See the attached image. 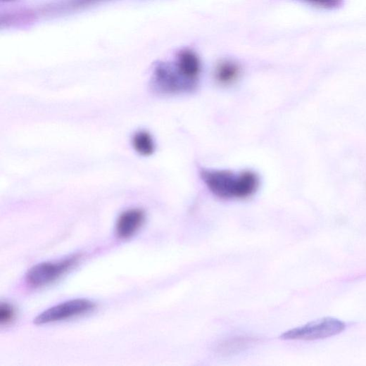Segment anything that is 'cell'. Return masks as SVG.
Wrapping results in <instances>:
<instances>
[{
  "label": "cell",
  "instance_id": "obj_1",
  "mask_svg": "<svg viewBox=\"0 0 366 366\" xmlns=\"http://www.w3.org/2000/svg\"><path fill=\"white\" fill-rule=\"evenodd\" d=\"M201 176L209 191L222 199H244L253 196L260 186L253 171L235 172L225 170L203 169Z\"/></svg>",
  "mask_w": 366,
  "mask_h": 366
},
{
  "label": "cell",
  "instance_id": "obj_2",
  "mask_svg": "<svg viewBox=\"0 0 366 366\" xmlns=\"http://www.w3.org/2000/svg\"><path fill=\"white\" fill-rule=\"evenodd\" d=\"M198 82L189 78L175 63L158 62L155 65L151 87L160 95H176L191 93Z\"/></svg>",
  "mask_w": 366,
  "mask_h": 366
},
{
  "label": "cell",
  "instance_id": "obj_3",
  "mask_svg": "<svg viewBox=\"0 0 366 366\" xmlns=\"http://www.w3.org/2000/svg\"><path fill=\"white\" fill-rule=\"evenodd\" d=\"M346 328V324L341 320L334 317H324L288 331L280 338L287 341L325 339L341 334Z\"/></svg>",
  "mask_w": 366,
  "mask_h": 366
},
{
  "label": "cell",
  "instance_id": "obj_4",
  "mask_svg": "<svg viewBox=\"0 0 366 366\" xmlns=\"http://www.w3.org/2000/svg\"><path fill=\"white\" fill-rule=\"evenodd\" d=\"M77 257L39 263L31 267L26 274L27 282L33 286L48 285L58 279L77 262Z\"/></svg>",
  "mask_w": 366,
  "mask_h": 366
},
{
  "label": "cell",
  "instance_id": "obj_5",
  "mask_svg": "<svg viewBox=\"0 0 366 366\" xmlns=\"http://www.w3.org/2000/svg\"><path fill=\"white\" fill-rule=\"evenodd\" d=\"M96 304L87 299L71 300L44 310L34 320L37 325L48 324L78 316L93 310Z\"/></svg>",
  "mask_w": 366,
  "mask_h": 366
},
{
  "label": "cell",
  "instance_id": "obj_6",
  "mask_svg": "<svg viewBox=\"0 0 366 366\" xmlns=\"http://www.w3.org/2000/svg\"><path fill=\"white\" fill-rule=\"evenodd\" d=\"M146 215L141 209H130L119 217L116 232L120 238L127 239L134 235L144 222Z\"/></svg>",
  "mask_w": 366,
  "mask_h": 366
},
{
  "label": "cell",
  "instance_id": "obj_7",
  "mask_svg": "<svg viewBox=\"0 0 366 366\" xmlns=\"http://www.w3.org/2000/svg\"><path fill=\"white\" fill-rule=\"evenodd\" d=\"M175 63L189 78L198 82L202 65L196 53L189 49L182 50L177 55Z\"/></svg>",
  "mask_w": 366,
  "mask_h": 366
},
{
  "label": "cell",
  "instance_id": "obj_8",
  "mask_svg": "<svg viewBox=\"0 0 366 366\" xmlns=\"http://www.w3.org/2000/svg\"><path fill=\"white\" fill-rule=\"evenodd\" d=\"M240 74L241 68L236 63L225 61L217 66L215 77L222 84H230L237 80Z\"/></svg>",
  "mask_w": 366,
  "mask_h": 366
},
{
  "label": "cell",
  "instance_id": "obj_9",
  "mask_svg": "<svg viewBox=\"0 0 366 366\" xmlns=\"http://www.w3.org/2000/svg\"><path fill=\"white\" fill-rule=\"evenodd\" d=\"M132 144L134 151L143 156H151L156 151L153 137L146 130L135 132L132 136Z\"/></svg>",
  "mask_w": 366,
  "mask_h": 366
},
{
  "label": "cell",
  "instance_id": "obj_10",
  "mask_svg": "<svg viewBox=\"0 0 366 366\" xmlns=\"http://www.w3.org/2000/svg\"><path fill=\"white\" fill-rule=\"evenodd\" d=\"M310 5L324 9L334 10L343 4V0H301Z\"/></svg>",
  "mask_w": 366,
  "mask_h": 366
},
{
  "label": "cell",
  "instance_id": "obj_11",
  "mask_svg": "<svg viewBox=\"0 0 366 366\" xmlns=\"http://www.w3.org/2000/svg\"><path fill=\"white\" fill-rule=\"evenodd\" d=\"M15 315L13 308L8 303H1L0 305V323L8 324L11 322Z\"/></svg>",
  "mask_w": 366,
  "mask_h": 366
},
{
  "label": "cell",
  "instance_id": "obj_12",
  "mask_svg": "<svg viewBox=\"0 0 366 366\" xmlns=\"http://www.w3.org/2000/svg\"><path fill=\"white\" fill-rule=\"evenodd\" d=\"M1 1L4 2V3H11V2L15 1V0H1Z\"/></svg>",
  "mask_w": 366,
  "mask_h": 366
}]
</instances>
